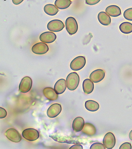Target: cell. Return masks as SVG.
Returning a JSON list of instances; mask_svg holds the SVG:
<instances>
[{"label": "cell", "mask_w": 132, "mask_h": 149, "mask_svg": "<svg viewBox=\"0 0 132 149\" xmlns=\"http://www.w3.org/2000/svg\"><path fill=\"white\" fill-rule=\"evenodd\" d=\"M49 50V48L46 43L39 42L35 43L32 47L31 51L34 54L37 55H44Z\"/></svg>", "instance_id": "8"}, {"label": "cell", "mask_w": 132, "mask_h": 149, "mask_svg": "<svg viewBox=\"0 0 132 149\" xmlns=\"http://www.w3.org/2000/svg\"><path fill=\"white\" fill-rule=\"evenodd\" d=\"M66 28L67 32L70 35L75 34L78 31V26L75 18L69 17L67 18L65 22Z\"/></svg>", "instance_id": "2"}, {"label": "cell", "mask_w": 132, "mask_h": 149, "mask_svg": "<svg viewBox=\"0 0 132 149\" xmlns=\"http://www.w3.org/2000/svg\"><path fill=\"white\" fill-rule=\"evenodd\" d=\"M106 12L110 16L116 17L120 16L122 11L120 8L116 5H110L106 8Z\"/></svg>", "instance_id": "17"}, {"label": "cell", "mask_w": 132, "mask_h": 149, "mask_svg": "<svg viewBox=\"0 0 132 149\" xmlns=\"http://www.w3.org/2000/svg\"><path fill=\"white\" fill-rule=\"evenodd\" d=\"M119 148L120 149H131V144L129 142H125L121 145Z\"/></svg>", "instance_id": "27"}, {"label": "cell", "mask_w": 132, "mask_h": 149, "mask_svg": "<svg viewBox=\"0 0 132 149\" xmlns=\"http://www.w3.org/2000/svg\"><path fill=\"white\" fill-rule=\"evenodd\" d=\"M32 80L30 77H25L23 78L19 85V92L26 93L31 90L32 86Z\"/></svg>", "instance_id": "6"}, {"label": "cell", "mask_w": 132, "mask_h": 149, "mask_svg": "<svg viewBox=\"0 0 132 149\" xmlns=\"http://www.w3.org/2000/svg\"><path fill=\"white\" fill-rule=\"evenodd\" d=\"M120 31L124 34H129L132 32V24L129 22H124L120 26Z\"/></svg>", "instance_id": "24"}, {"label": "cell", "mask_w": 132, "mask_h": 149, "mask_svg": "<svg viewBox=\"0 0 132 149\" xmlns=\"http://www.w3.org/2000/svg\"><path fill=\"white\" fill-rule=\"evenodd\" d=\"M66 81L64 79L58 80L54 86V90L58 94H61L65 91L66 89Z\"/></svg>", "instance_id": "15"}, {"label": "cell", "mask_w": 132, "mask_h": 149, "mask_svg": "<svg viewBox=\"0 0 132 149\" xmlns=\"http://www.w3.org/2000/svg\"><path fill=\"white\" fill-rule=\"evenodd\" d=\"M43 94L48 100L50 101L57 100L58 95L55 90L51 87H46L43 90Z\"/></svg>", "instance_id": "14"}, {"label": "cell", "mask_w": 132, "mask_h": 149, "mask_svg": "<svg viewBox=\"0 0 132 149\" xmlns=\"http://www.w3.org/2000/svg\"><path fill=\"white\" fill-rule=\"evenodd\" d=\"M84 120L82 117H76L73 120L72 123V128L74 131L76 132L81 131L85 125Z\"/></svg>", "instance_id": "18"}, {"label": "cell", "mask_w": 132, "mask_h": 149, "mask_svg": "<svg viewBox=\"0 0 132 149\" xmlns=\"http://www.w3.org/2000/svg\"><path fill=\"white\" fill-rule=\"evenodd\" d=\"M71 3L70 0H56L55 5L58 9L63 10L68 8Z\"/></svg>", "instance_id": "23"}, {"label": "cell", "mask_w": 132, "mask_h": 149, "mask_svg": "<svg viewBox=\"0 0 132 149\" xmlns=\"http://www.w3.org/2000/svg\"><path fill=\"white\" fill-rule=\"evenodd\" d=\"M82 131V133L90 136H93L97 133L96 127L93 124L88 123L85 124Z\"/></svg>", "instance_id": "16"}, {"label": "cell", "mask_w": 132, "mask_h": 149, "mask_svg": "<svg viewBox=\"0 0 132 149\" xmlns=\"http://www.w3.org/2000/svg\"><path fill=\"white\" fill-rule=\"evenodd\" d=\"M83 88L84 93L88 94L93 91L94 84L93 82L90 79H86L83 83Z\"/></svg>", "instance_id": "20"}, {"label": "cell", "mask_w": 132, "mask_h": 149, "mask_svg": "<svg viewBox=\"0 0 132 149\" xmlns=\"http://www.w3.org/2000/svg\"><path fill=\"white\" fill-rule=\"evenodd\" d=\"M123 16L125 19L132 21V8L126 10L124 12Z\"/></svg>", "instance_id": "25"}, {"label": "cell", "mask_w": 132, "mask_h": 149, "mask_svg": "<svg viewBox=\"0 0 132 149\" xmlns=\"http://www.w3.org/2000/svg\"><path fill=\"white\" fill-rule=\"evenodd\" d=\"M70 149H83V146L82 145L76 144H75L74 145L72 146L70 148Z\"/></svg>", "instance_id": "30"}, {"label": "cell", "mask_w": 132, "mask_h": 149, "mask_svg": "<svg viewBox=\"0 0 132 149\" xmlns=\"http://www.w3.org/2000/svg\"><path fill=\"white\" fill-rule=\"evenodd\" d=\"M101 0H85V3L89 5H94L98 4Z\"/></svg>", "instance_id": "28"}, {"label": "cell", "mask_w": 132, "mask_h": 149, "mask_svg": "<svg viewBox=\"0 0 132 149\" xmlns=\"http://www.w3.org/2000/svg\"><path fill=\"white\" fill-rule=\"evenodd\" d=\"M57 39V36L52 31H46L43 33L40 36L39 40L43 43H53Z\"/></svg>", "instance_id": "12"}, {"label": "cell", "mask_w": 132, "mask_h": 149, "mask_svg": "<svg viewBox=\"0 0 132 149\" xmlns=\"http://www.w3.org/2000/svg\"><path fill=\"white\" fill-rule=\"evenodd\" d=\"M106 148L104 144L100 143H95L91 146V149H105Z\"/></svg>", "instance_id": "26"}, {"label": "cell", "mask_w": 132, "mask_h": 149, "mask_svg": "<svg viewBox=\"0 0 132 149\" xmlns=\"http://www.w3.org/2000/svg\"><path fill=\"white\" fill-rule=\"evenodd\" d=\"M65 25L63 22L59 19H54L50 21L47 24V28L52 32H59L62 31Z\"/></svg>", "instance_id": "5"}, {"label": "cell", "mask_w": 132, "mask_h": 149, "mask_svg": "<svg viewBox=\"0 0 132 149\" xmlns=\"http://www.w3.org/2000/svg\"><path fill=\"white\" fill-rule=\"evenodd\" d=\"M61 111V105L58 103H55L51 105L48 109L47 115L49 118H55L60 114Z\"/></svg>", "instance_id": "10"}, {"label": "cell", "mask_w": 132, "mask_h": 149, "mask_svg": "<svg viewBox=\"0 0 132 149\" xmlns=\"http://www.w3.org/2000/svg\"><path fill=\"white\" fill-rule=\"evenodd\" d=\"M85 107L88 111L91 112L97 111L99 109V104L95 101L88 100L85 102Z\"/></svg>", "instance_id": "22"}, {"label": "cell", "mask_w": 132, "mask_h": 149, "mask_svg": "<svg viewBox=\"0 0 132 149\" xmlns=\"http://www.w3.org/2000/svg\"><path fill=\"white\" fill-rule=\"evenodd\" d=\"M23 137L29 141H34L37 140L39 137V133L38 130L33 128L25 129L22 132Z\"/></svg>", "instance_id": "4"}, {"label": "cell", "mask_w": 132, "mask_h": 149, "mask_svg": "<svg viewBox=\"0 0 132 149\" xmlns=\"http://www.w3.org/2000/svg\"><path fill=\"white\" fill-rule=\"evenodd\" d=\"M24 0H12L13 3L15 5H18L21 4Z\"/></svg>", "instance_id": "31"}, {"label": "cell", "mask_w": 132, "mask_h": 149, "mask_svg": "<svg viewBox=\"0 0 132 149\" xmlns=\"http://www.w3.org/2000/svg\"><path fill=\"white\" fill-rule=\"evenodd\" d=\"M66 81L68 88L71 91H73L76 90L79 86V77L76 72H71L67 76Z\"/></svg>", "instance_id": "1"}, {"label": "cell", "mask_w": 132, "mask_h": 149, "mask_svg": "<svg viewBox=\"0 0 132 149\" xmlns=\"http://www.w3.org/2000/svg\"><path fill=\"white\" fill-rule=\"evenodd\" d=\"M7 115V112L6 110L2 107H0V118H5Z\"/></svg>", "instance_id": "29"}, {"label": "cell", "mask_w": 132, "mask_h": 149, "mask_svg": "<svg viewBox=\"0 0 132 149\" xmlns=\"http://www.w3.org/2000/svg\"><path fill=\"white\" fill-rule=\"evenodd\" d=\"M105 76V73L102 69L94 70L90 75V79L94 83H97L102 81Z\"/></svg>", "instance_id": "11"}, {"label": "cell", "mask_w": 132, "mask_h": 149, "mask_svg": "<svg viewBox=\"0 0 132 149\" xmlns=\"http://www.w3.org/2000/svg\"><path fill=\"white\" fill-rule=\"evenodd\" d=\"M50 137L57 142L60 143H77L76 140H75L71 137L59 135H50L49 136Z\"/></svg>", "instance_id": "13"}, {"label": "cell", "mask_w": 132, "mask_h": 149, "mask_svg": "<svg viewBox=\"0 0 132 149\" xmlns=\"http://www.w3.org/2000/svg\"><path fill=\"white\" fill-rule=\"evenodd\" d=\"M86 63V59L84 56H77L71 62L70 65V68L74 71L80 70L85 67Z\"/></svg>", "instance_id": "3"}, {"label": "cell", "mask_w": 132, "mask_h": 149, "mask_svg": "<svg viewBox=\"0 0 132 149\" xmlns=\"http://www.w3.org/2000/svg\"><path fill=\"white\" fill-rule=\"evenodd\" d=\"M5 134L8 140L15 143L20 142L21 140V134L18 130L13 128L8 129L6 130Z\"/></svg>", "instance_id": "7"}, {"label": "cell", "mask_w": 132, "mask_h": 149, "mask_svg": "<svg viewBox=\"0 0 132 149\" xmlns=\"http://www.w3.org/2000/svg\"><path fill=\"white\" fill-rule=\"evenodd\" d=\"M129 138L132 141V130H131L129 134Z\"/></svg>", "instance_id": "32"}, {"label": "cell", "mask_w": 132, "mask_h": 149, "mask_svg": "<svg viewBox=\"0 0 132 149\" xmlns=\"http://www.w3.org/2000/svg\"><path fill=\"white\" fill-rule=\"evenodd\" d=\"M103 143L107 149L113 148L116 143V139L114 134L110 132L107 133L104 136Z\"/></svg>", "instance_id": "9"}, {"label": "cell", "mask_w": 132, "mask_h": 149, "mask_svg": "<svg viewBox=\"0 0 132 149\" xmlns=\"http://www.w3.org/2000/svg\"><path fill=\"white\" fill-rule=\"evenodd\" d=\"M44 10L45 13L51 16H55L59 12V10L57 6L52 4H47L45 5L44 6Z\"/></svg>", "instance_id": "21"}, {"label": "cell", "mask_w": 132, "mask_h": 149, "mask_svg": "<svg viewBox=\"0 0 132 149\" xmlns=\"http://www.w3.org/2000/svg\"><path fill=\"white\" fill-rule=\"evenodd\" d=\"M98 19L99 22L102 25L109 26L111 24V18L106 12H101L99 13Z\"/></svg>", "instance_id": "19"}]
</instances>
